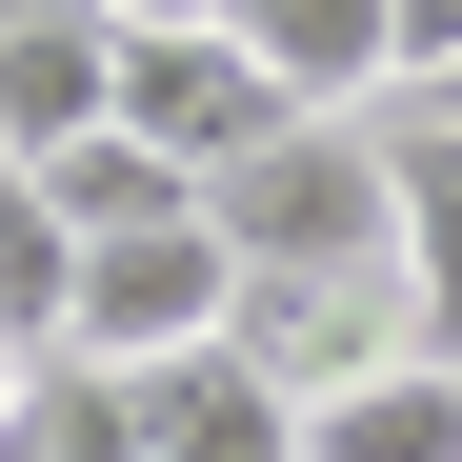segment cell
I'll return each mask as SVG.
<instances>
[{"label": "cell", "mask_w": 462, "mask_h": 462, "mask_svg": "<svg viewBox=\"0 0 462 462\" xmlns=\"http://www.w3.org/2000/svg\"><path fill=\"white\" fill-rule=\"evenodd\" d=\"M221 221V262L282 282V262H402V201H382V121H282L262 162H221L201 181Z\"/></svg>", "instance_id": "1"}, {"label": "cell", "mask_w": 462, "mask_h": 462, "mask_svg": "<svg viewBox=\"0 0 462 462\" xmlns=\"http://www.w3.org/2000/svg\"><path fill=\"white\" fill-rule=\"evenodd\" d=\"M0 462H141V402H121V362H41L21 402H0Z\"/></svg>", "instance_id": "11"}, {"label": "cell", "mask_w": 462, "mask_h": 462, "mask_svg": "<svg viewBox=\"0 0 462 462\" xmlns=\"http://www.w3.org/2000/svg\"><path fill=\"white\" fill-rule=\"evenodd\" d=\"M221 301H242V262H221V221H141V242H81V301H60V362H181L221 342Z\"/></svg>", "instance_id": "3"}, {"label": "cell", "mask_w": 462, "mask_h": 462, "mask_svg": "<svg viewBox=\"0 0 462 462\" xmlns=\"http://www.w3.org/2000/svg\"><path fill=\"white\" fill-rule=\"evenodd\" d=\"M301 101L262 81L242 41H221V0H181V21H121V141H162L181 181H221V162H262Z\"/></svg>", "instance_id": "2"}, {"label": "cell", "mask_w": 462, "mask_h": 462, "mask_svg": "<svg viewBox=\"0 0 462 462\" xmlns=\"http://www.w3.org/2000/svg\"><path fill=\"white\" fill-rule=\"evenodd\" d=\"M41 201H60V242H141V221H201V181L162 162V141H60V162H41Z\"/></svg>", "instance_id": "10"}, {"label": "cell", "mask_w": 462, "mask_h": 462, "mask_svg": "<svg viewBox=\"0 0 462 462\" xmlns=\"http://www.w3.org/2000/svg\"><path fill=\"white\" fill-rule=\"evenodd\" d=\"M422 121H462V81H422Z\"/></svg>", "instance_id": "14"}, {"label": "cell", "mask_w": 462, "mask_h": 462, "mask_svg": "<svg viewBox=\"0 0 462 462\" xmlns=\"http://www.w3.org/2000/svg\"><path fill=\"white\" fill-rule=\"evenodd\" d=\"M121 402H141V462H301V402H282L242 342H181V362H141Z\"/></svg>", "instance_id": "6"}, {"label": "cell", "mask_w": 462, "mask_h": 462, "mask_svg": "<svg viewBox=\"0 0 462 462\" xmlns=\"http://www.w3.org/2000/svg\"><path fill=\"white\" fill-rule=\"evenodd\" d=\"M101 121H121V21L101 0H0V162H60Z\"/></svg>", "instance_id": "5"}, {"label": "cell", "mask_w": 462, "mask_h": 462, "mask_svg": "<svg viewBox=\"0 0 462 462\" xmlns=\"http://www.w3.org/2000/svg\"><path fill=\"white\" fill-rule=\"evenodd\" d=\"M221 41H242L301 121H362L382 81H402V21H382V0H221Z\"/></svg>", "instance_id": "7"}, {"label": "cell", "mask_w": 462, "mask_h": 462, "mask_svg": "<svg viewBox=\"0 0 462 462\" xmlns=\"http://www.w3.org/2000/svg\"><path fill=\"white\" fill-rule=\"evenodd\" d=\"M301 462H462V362H362V382H322L301 402Z\"/></svg>", "instance_id": "9"}, {"label": "cell", "mask_w": 462, "mask_h": 462, "mask_svg": "<svg viewBox=\"0 0 462 462\" xmlns=\"http://www.w3.org/2000/svg\"><path fill=\"white\" fill-rule=\"evenodd\" d=\"M101 21H181V0H101Z\"/></svg>", "instance_id": "13"}, {"label": "cell", "mask_w": 462, "mask_h": 462, "mask_svg": "<svg viewBox=\"0 0 462 462\" xmlns=\"http://www.w3.org/2000/svg\"><path fill=\"white\" fill-rule=\"evenodd\" d=\"M382 201H402V322L422 362H462V121H382Z\"/></svg>", "instance_id": "8"}, {"label": "cell", "mask_w": 462, "mask_h": 462, "mask_svg": "<svg viewBox=\"0 0 462 462\" xmlns=\"http://www.w3.org/2000/svg\"><path fill=\"white\" fill-rule=\"evenodd\" d=\"M221 342H242L282 402H322V382L402 362L422 322H402V262H282V282H242V301H221Z\"/></svg>", "instance_id": "4"}, {"label": "cell", "mask_w": 462, "mask_h": 462, "mask_svg": "<svg viewBox=\"0 0 462 462\" xmlns=\"http://www.w3.org/2000/svg\"><path fill=\"white\" fill-rule=\"evenodd\" d=\"M382 21H402V81H382V101H422V81H462V0H382Z\"/></svg>", "instance_id": "12"}]
</instances>
